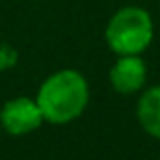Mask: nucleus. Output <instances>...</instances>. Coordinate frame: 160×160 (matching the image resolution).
I'll return each mask as SVG.
<instances>
[{
  "label": "nucleus",
  "instance_id": "f257e3e1",
  "mask_svg": "<svg viewBox=\"0 0 160 160\" xmlns=\"http://www.w3.org/2000/svg\"><path fill=\"white\" fill-rule=\"evenodd\" d=\"M37 105L43 119L53 125H64L78 117L88 103V84L76 70H60L41 84Z\"/></svg>",
  "mask_w": 160,
  "mask_h": 160
},
{
  "label": "nucleus",
  "instance_id": "f03ea898",
  "mask_svg": "<svg viewBox=\"0 0 160 160\" xmlns=\"http://www.w3.org/2000/svg\"><path fill=\"white\" fill-rule=\"evenodd\" d=\"M154 27L150 14L138 6H125L111 17L105 31L109 47L117 56H140L152 41Z\"/></svg>",
  "mask_w": 160,
  "mask_h": 160
},
{
  "label": "nucleus",
  "instance_id": "7ed1b4c3",
  "mask_svg": "<svg viewBox=\"0 0 160 160\" xmlns=\"http://www.w3.org/2000/svg\"><path fill=\"white\" fill-rule=\"evenodd\" d=\"M43 121L45 119L37 101H31L27 97L10 99L0 111V123L10 136H25L29 132H35Z\"/></svg>",
  "mask_w": 160,
  "mask_h": 160
},
{
  "label": "nucleus",
  "instance_id": "20e7f679",
  "mask_svg": "<svg viewBox=\"0 0 160 160\" xmlns=\"http://www.w3.org/2000/svg\"><path fill=\"white\" fill-rule=\"evenodd\" d=\"M109 78L117 92L132 94L146 82V64L140 56H121L111 68Z\"/></svg>",
  "mask_w": 160,
  "mask_h": 160
},
{
  "label": "nucleus",
  "instance_id": "39448f33",
  "mask_svg": "<svg viewBox=\"0 0 160 160\" xmlns=\"http://www.w3.org/2000/svg\"><path fill=\"white\" fill-rule=\"evenodd\" d=\"M138 121L146 133L160 140V86H152L140 97Z\"/></svg>",
  "mask_w": 160,
  "mask_h": 160
},
{
  "label": "nucleus",
  "instance_id": "423d86ee",
  "mask_svg": "<svg viewBox=\"0 0 160 160\" xmlns=\"http://www.w3.org/2000/svg\"><path fill=\"white\" fill-rule=\"evenodd\" d=\"M17 60H19L17 49H14L12 45H8V43L0 41V72L12 68L14 64H17Z\"/></svg>",
  "mask_w": 160,
  "mask_h": 160
}]
</instances>
